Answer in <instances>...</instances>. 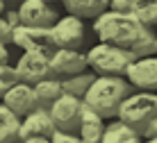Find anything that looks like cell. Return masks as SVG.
Returning a JSON list of instances; mask_svg holds the SVG:
<instances>
[{"instance_id":"1","label":"cell","mask_w":157,"mask_h":143,"mask_svg":"<svg viewBox=\"0 0 157 143\" xmlns=\"http://www.w3.org/2000/svg\"><path fill=\"white\" fill-rule=\"evenodd\" d=\"M128 93H132V86L123 75H96L82 102L100 118H116L118 104Z\"/></svg>"},{"instance_id":"2","label":"cell","mask_w":157,"mask_h":143,"mask_svg":"<svg viewBox=\"0 0 157 143\" xmlns=\"http://www.w3.org/2000/svg\"><path fill=\"white\" fill-rule=\"evenodd\" d=\"M144 30L146 25H141L130 12L125 14V12L105 9L94 21V32L102 43H112V46L128 48V50L134 46V41L141 36Z\"/></svg>"},{"instance_id":"3","label":"cell","mask_w":157,"mask_h":143,"mask_svg":"<svg viewBox=\"0 0 157 143\" xmlns=\"http://www.w3.org/2000/svg\"><path fill=\"white\" fill-rule=\"evenodd\" d=\"M86 55V68L96 75H125L128 66L134 62V52L128 48H118L112 43H96Z\"/></svg>"},{"instance_id":"4","label":"cell","mask_w":157,"mask_h":143,"mask_svg":"<svg viewBox=\"0 0 157 143\" xmlns=\"http://www.w3.org/2000/svg\"><path fill=\"white\" fill-rule=\"evenodd\" d=\"M157 116V93L153 91H132L123 98L118 104L116 118L137 130L139 134L146 130V125Z\"/></svg>"},{"instance_id":"5","label":"cell","mask_w":157,"mask_h":143,"mask_svg":"<svg viewBox=\"0 0 157 143\" xmlns=\"http://www.w3.org/2000/svg\"><path fill=\"white\" fill-rule=\"evenodd\" d=\"M82 109H84L82 98H75V96H68V93H62V96H59L57 100L48 107V111H50V118H52V123H55L57 130L75 134V132H78V125H80Z\"/></svg>"},{"instance_id":"6","label":"cell","mask_w":157,"mask_h":143,"mask_svg":"<svg viewBox=\"0 0 157 143\" xmlns=\"http://www.w3.org/2000/svg\"><path fill=\"white\" fill-rule=\"evenodd\" d=\"M12 43L21 48L23 52H39L50 57L55 50L52 34L48 27H30V25H16L12 32Z\"/></svg>"},{"instance_id":"7","label":"cell","mask_w":157,"mask_h":143,"mask_svg":"<svg viewBox=\"0 0 157 143\" xmlns=\"http://www.w3.org/2000/svg\"><path fill=\"white\" fill-rule=\"evenodd\" d=\"M16 12H18L21 25H30V27H48L50 30L59 18L57 7L48 0H23V2H18Z\"/></svg>"},{"instance_id":"8","label":"cell","mask_w":157,"mask_h":143,"mask_svg":"<svg viewBox=\"0 0 157 143\" xmlns=\"http://www.w3.org/2000/svg\"><path fill=\"white\" fill-rule=\"evenodd\" d=\"M52 43L55 48H71V50H80L84 43V23L82 18L68 14V16H59L55 21V25L50 27Z\"/></svg>"},{"instance_id":"9","label":"cell","mask_w":157,"mask_h":143,"mask_svg":"<svg viewBox=\"0 0 157 143\" xmlns=\"http://www.w3.org/2000/svg\"><path fill=\"white\" fill-rule=\"evenodd\" d=\"M123 77L139 91H157V55L137 57L128 66Z\"/></svg>"},{"instance_id":"10","label":"cell","mask_w":157,"mask_h":143,"mask_svg":"<svg viewBox=\"0 0 157 143\" xmlns=\"http://www.w3.org/2000/svg\"><path fill=\"white\" fill-rule=\"evenodd\" d=\"M16 73H18L21 82L25 84H36L39 80L55 77L50 70V59L39 52H23L16 62Z\"/></svg>"},{"instance_id":"11","label":"cell","mask_w":157,"mask_h":143,"mask_svg":"<svg viewBox=\"0 0 157 143\" xmlns=\"http://www.w3.org/2000/svg\"><path fill=\"white\" fill-rule=\"evenodd\" d=\"M55 123L50 118V111L43 107H34L32 111H28L21 118V127H18V139H30V136H43V139H50L52 132H55Z\"/></svg>"},{"instance_id":"12","label":"cell","mask_w":157,"mask_h":143,"mask_svg":"<svg viewBox=\"0 0 157 143\" xmlns=\"http://www.w3.org/2000/svg\"><path fill=\"white\" fill-rule=\"evenodd\" d=\"M50 70L55 77H66L75 75L86 68V55L82 50H71V48H55L50 57Z\"/></svg>"},{"instance_id":"13","label":"cell","mask_w":157,"mask_h":143,"mask_svg":"<svg viewBox=\"0 0 157 143\" xmlns=\"http://www.w3.org/2000/svg\"><path fill=\"white\" fill-rule=\"evenodd\" d=\"M2 104L7 109H12L18 118H23L28 111L36 107V98L34 91H32V84H25V82H18V84L5 89L2 93Z\"/></svg>"},{"instance_id":"14","label":"cell","mask_w":157,"mask_h":143,"mask_svg":"<svg viewBox=\"0 0 157 143\" xmlns=\"http://www.w3.org/2000/svg\"><path fill=\"white\" fill-rule=\"evenodd\" d=\"M102 130H105V118H100L96 111H91L84 104L82 116H80V125H78V139L82 143H100L102 139Z\"/></svg>"},{"instance_id":"15","label":"cell","mask_w":157,"mask_h":143,"mask_svg":"<svg viewBox=\"0 0 157 143\" xmlns=\"http://www.w3.org/2000/svg\"><path fill=\"white\" fill-rule=\"evenodd\" d=\"M100 143H141V134L137 130H132L118 118H109V123L102 130Z\"/></svg>"},{"instance_id":"16","label":"cell","mask_w":157,"mask_h":143,"mask_svg":"<svg viewBox=\"0 0 157 143\" xmlns=\"http://www.w3.org/2000/svg\"><path fill=\"white\" fill-rule=\"evenodd\" d=\"M32 91H34V98H36V107H43V109H48V107H50V104L64 93L59 77L39 80L36 84H32Z\"/></svg>"},{"instance_id":"17","label":"cell","mask_w":157,"mask_h":143,"mask_svg":"<svg viewBox=\"0 0 157 143\" xmlns=\"http://www.w3.org/2000/svg\"><path fill=\"white\" fill-rule=\"evenodd\" d=\"M96 80V73L91 68H84L75 75H66V77H59L62 82V91L68 93V96H75V98H84L86 89L91 86V82Z\"/></svg>"},{"instance_id":"18","label":"cell","mask_w":157,"mask_h":143,"mask_svg":"<svg viewBox=\"0 0 157 143\" xmlns=\"http://www.w3.org/2000/svg\"><path fill=\"white\" fill-rule=\"evenodd\" d=\"M68 14L78 16V18H96L102 14L109 5V0H62Z\"/></svg>"},{"instance_id":"19","label":"cell","mask_w":157,"mask_h":143,"mask_svg":"<svg viewBox=\"0 0 157 143\" xmlns=\"http://www.w3.org/2000/svg\"><path fill=\"white\" fill-rule=\"evenodd\" d=\"M18 127H21V118L12 109L0 104V143L18 141Z\"/></svg>"},{"instance_id":"20","label":"cell","mask_w":157,"mask_h":143,"mask_svg":"<svg viewBox=\"0 0 157 143\" xmlns=\"http://www.w3.org/2000/svg\"><path fill=\"white\" fill-rule=\"evenodd\" d=\"M130 14L146 27H157V0H132Z\"/></svg>"},{"instance_id":"21","label":"cell","mask_w":157,"mask_h":143,"mask_svg":"<svg viewBox=\"0 0 157 143\" xmlns=\"http://www.w3.org/2000/svg\"><path fill=\"white\" fill-rule=\"evenodd\" d=\"M130 50L134 52V57H148V55H157V39H155L153 27H146V30L141 32V36L134 41V46L130 48Z\"/></svg>"},{"instance_id":"22","label":"cell","mask_w":157,"mask_h":143,"mask_svg":"<svg viewBox=\"0 0 157 143\" xmlns=\"http://www.w3.org/2000/svg\"><path fill=\"white\" fill-rule=\"evenodd\" d=\"M0 82H2V86H5V89H9V86L18 84L21 77H18V73H16V66H12L9 62L0 66Z\"/></svg>"},{"instance_id":"23","label":"cell","mask_w":157,"mask_h":143,"mask_svg":"<svg viewBox=\"0 0 157 143\" xmlns=\"http://www.w3.org/2000/svg\"><path fill=\"white\" fill-rule=\"evenodd\" d=\"M50 143H82L78 139V134H71V132H62V130H55L52 136L48 139Z\"/></svg>"},{"instance_id":"24","label":"cell","mask_w":157,"mask_h":143,"mask_svg":"<svg viewBox=\"0 0 157 143\" xmlns=\"http://www.w3.org/2000/svg\"><path fill=\"white\" fill-rule=\"evenodd\" d=\"M12 32H14V27L0 16V43H5V46L12 43Z\"/></svg>"},{"instance_id":"25","label":"cell","mask_w":157,"mask_h":143,"mask_svg":"<svg viewBox=\"0 0 157 143\" xmlns=\"http://www.w3.org/2000/svg\"><path fill=\"white\" fill-rule=\"evenodd\" d=\"M107 9H114V12H130L132 9V0H109Z\"/></svg>"},{"instance_id":"26","label":"cell","mask_w":157,"mask_h":143,"mask_svg":"<svg viewBox=\"0 0 157 143\" xmlns=\"http://www.w3.org/2000/svg\"><path fill=\"white\" fill-rule=\"evenodd\" d=\"M0 16H2V18L7 21V23L12 25V27H16V25H21V21H18V12H16V9H7V7H5V12L0 14Z\"/></svg>"},{"instance_id":"27","label":"cell","mask_w":157,"mask_h":143,"mask_svg":"<svg viewBox=\"0 0 157 143\" xmlns=\"http://www.w3.org/2000/svg\"><path fill=\"white\" fill-rule=\"evenodd\" d=\"M141 136H144V139H148V136H157V116L146 125V130L141 132Z\"/></svg>"},{"instance_id":"28","label":"cell","mask_w":157,"mask_h":143,"mask_svg":"<svg viewBox=\"0 0 157 143\" xmlns=\"http://www.w3.org/2000/svg\"><path fill=\"white\" fill-rule=\"evenodd\" d=\"M7 59H9L7 46H5V43H0V66H2V64H7Z\"/></svg>"},{"instance_id":"29","label":"cell","mask_w":157,"mask_h":143,"mask_svg":"<svg viewBox=\"0 0 157 143\" xmlns=\"http://www.w3.org/2000/svg\"><path fill=\"white\" fill-rule=\"evenodd\" d=\"M21 143H50V141L43 139V136H30V139H23Z\"/></svg>"},{"instance_id":"30","label":"cell","mask_w":157,"mask_h":143,"mask_svg":"<svg viewBox=\"0 0 157 143\" xmlns=\"http://www.w3.org/2000/svg\"><path fill=\"white\" fill-rule=\"evenodd\" d=\"M141 143H157V136H148V139H144Z\"/></svg>"},{"instance_id":"31","label":"cell","mask_w":157,"mask_h":143,"mask_svg":"<svg viewBox=\"0 0 157 143\" xmlns=\"http://www.w3.org/2000/svg\"><path fill=\"white\" fill-rule=\"evenodd\" d=\"M5 7H7V2H5V0H0V14L5 12Z\"/></svg>"},{"instance_id":"32","label":"cell","mask_w":157,"mask_h":143,"mask_svg":"<svg viewBox=\"0 0 157 143\" xmlns=\"http://www.w3.org/2000/svg\"><path fill=\"white\" fill-rule=\"evenodd\" d=\"M2 93H5V86H2V82H0V98H2Z\"/></svg>"},{"instance_id":"33","label":"cell","mask_w":157,"mask_h":143,"mask_svg":"<svg viewBox=\"0 0 157 143\" xmlns=\"http://www.w3.org/2000/svg\"><path fill=\"white\" fill-rule=\"evenodd\" d=\"M5 2H23V0H5Z\"/></svg>"},{"instance_id":"34","label":"cell","mask_w":157,"mask_h":143,"mask_svg":"<svg viewBox=\"0 0 157 143\" xmlns=\"http://www.w3.org/2000/svg\"><path fill=\"white\" fill-rule=\"evenodd\" d=\"M48 2H62V0H48Z\"/></svg>"},{"instance_id":"35","label":"cell","mask_w":157,"mask_h":143,"mask_svg":"<svg viewBox=\"0 0 157 143\" xmlns=\"http://www.w3.org/2000/svg\"><path fill=\"white\" fill-rule=\"evenodd\" d=\"M155 39H157V32H155Z\"/></svg>"}]
</instances>
